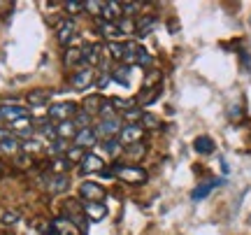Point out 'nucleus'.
I'll list each match as a JSON object with an SVG mask.
<instances>
[{
  "label": "nucleus",
  "mask_w": 251,
  "mask_h": 235,
  "mask_svg": "<svg viewBox=\"0 0 251 235\" xmlns=\"http://www.w3.org/2000/svg\"><path fill=\"white\" fill-rule=\"evenodd\" d=\"M84 9H89L91 14L100 17V14H102V2H98V0H89V2H84Z\"/></svg>",
  "instance_id": "obj_38"
},
{
  "label": "nucleus",
  "mask_w": 251,
  "mask_h": 235,
  "mask_svg": "<svg viewBox=\"0 0 251 235\" xmlns=\"http://www.w3.org/2000/svg\"><path fill=\"white\" fill-rule=\"evenodd\" d=\"M19 219H21V214H19L17 209H7V212L0 214V221H2V224H17Z\"/></svg>",
  "instance_id": "obj_37"
},
{
  "label": "nucleus",
  "mask_w": 251,
  "mask_h": 235,
  "mask_svg": "<svg viewBox=\"0 0 251 235\" xmlns=\"http://www.w3.org/2000/svg\"><path fill=\"white\" fill-rule=\"evenodd\" d=\"M121 142H119V137H109L107 142H105V145H102V149H105V152H107V154H119V149H121Z\"/></svg>",
  "instance_id": "obj_36"
},
{
  "label": "nucleus",
  "mask_w": 251,
  "mask_h": 235,
  "mask_svg": "<svg viewBox=\"0 0 251 235\" xmlns=\"http://www.w3.org/2000/svg\"><path fill=\"white\" fill-rule=\"evenodd\" d=\"M75 35H77V24H75L72 19L58 21V26H56V40H58L65 49H68V45L75 40Z\"/></svg>",
  "instance_id": "obj_5"
},
{
  "label": "nucleus",
  "mask_w": 251,
  "mask_h": 235,
  "mask_svg": "<svg viewBox=\"0 0 251 235\" xmlns=\"http://www.w3.org/2000/svg\"><path fill=\"white\" fill-rule=\"evenodd\" d=\"M102 103H105V100L100 98V96H91V98H86L84 100V112H89V114H93V112H100V109H102Z\"/></svg>",
  "instance_id": "obj_25"
},
{
  "label": "nucleus",
  "mask_w": 251,
  "mask_h": 235,
  "mask_svg": "<svg viewBox=\"0 0 251 235\" xmlns=\"http://www.w3.org/2000/svg\"><path fill=\"white\" fill-rule=\"evenodd\" d=\"M68 149H70L68 140H61V137H58V140H54V142L49 145V154H51V158H58L61 154L65 156V152H68Z\"/></svg>",
  "instance_id": "obj_24"
},
{
  "label": "nucleus",
  "mask_w": 251,
  "mask_h": 235,
  "mask_svg": "<svg viewBox=\"0 0 251 235\" xmlns=\"http://www.w3.org/2000/svg\"><path fill=\"white\" fill-rule=\"evenodd\" d=\"M77 109H79V107H77L72 100H65V103H54V105H49L47 114H49V119H51V121L63 124V121H70V119L77 114Z\"/></svg>",
  "instance_id": "obj_1"
},
{
  "label": "nucleus",
  "mask_w": 251,
  "mask_h": 235,
  "mask_svg": "<svg viewBox=\"0 0 251 235\" xmlns=\"http://www.w3.org/2000/svg\"><path fill=\"white\" fill-rule=\"evenodd\" d=\"M68 186H70L68 175H54V172H51V180L47 182V189L51 191V193H63Z\"/></svg>",
  "instance_id": "obj_16"
},
{
  "label": "nucleus",
  "mask_w": 251,
  "mask_h": 235,
  "mask_svg": "<svg viewBox=\"0 0 251 235\" xmlns=\"http://www.w3.org/2000/svg\"><path fill=\"white\" fill-rule=\"evenodd\" d=\"M63 7H65V12H68V14H77V12H81V9H84V2H65Z\"/></svg>",
  "instance_id": "obj_41"
},
{
  "label": "nucleus",
  "mask_w": 251,
  "mask_h": 235,
  "mask_svg": "<svg viewBox=\"0 0 251 235\" xmlns=\"http://www.w3.org/2000/svg\"><path fill=\"white\" fill-rule=\"evenodd\" d=\"M19 149H21V140L12 131L0 128V152L2 154H17Z\"/></svg>",
  "instance_id": "obj_8"
},
{
  "label": "nucleus",
  "mask_w": 251,
  "mask_h": 235,
  "mask_svg": "<svg viewBox=\"0 0 251 235\" xmlns=\"http://www.w3.org/2000/svg\"><path fill=\"white\" fill-rule=\"evenodd\" d=\"M21 149H26V152H37V149H42V142L33 137V140H26V142H21Z\"/></svg>",
  "instance_id": "obj_40"
},
{
  "label": "nucleus",
  "mask_w": 251,
  "mask_h": 235,
  "mask_svg": "<svg viewBox=\"0 0 251 235\" xmlns=\"http://www.w3.org/2000/svg\"><path fill=\"white\" fill-rule=\"evenodd\" d=\"M193 149H196L198 154H212V152L216 149V145H214V140H212V137L200 135L196 142H193Z\"/></svg>",
  "instance_id": "obj_21"
},
{
  "label": "nucleus",
  "mask_w": 251,
  "mask_h": 235,
  "mask_svg": "<svg viewBox=\"0 0 251 235\" xmlns=\"http://www.w3.org/2000/svg\"><path fill=\"white\" fill-rule=\"evenodd\" d=\"M142 135H144V128L140 124H126L119 133V142L124 147H133V145H140L142 142Z\"/></svg>",
  "instance_id": "obj_3"
},
{
  "label": "nucleus",
  "mask_w": 251,
  "mask_h": 235,
  "mask_svg": "<svg viewBox=\"0 0 251 235\" xmlns=\"http://www.w3.org/2000/svg\"><path fill=\"white\" fill-rule=\"evenodd\" d=\"M112 105H114V109H124V112L137 107V103H135V100H124V98H112Z\"/></svg>",
  "instance_id": "obj_34"
},
{
  "label": "nucleus",
  "mask_w": 251,
  "mask_h": 235,
  "mask_svg": "<svg viewBox=\"0 0 251 235\" xmlns=\"http://www.w3.org/2000/svg\"><path fill=\"white\" fill-rule=\"evenodd\" d=\"M105 54V49L100 45H89V47H81V63L91 65H98L100 63V56Z\"/></svg>",
  "instance_id": "obj_12"
},
{
  "label": "nucleus",
  "mask_w": 251,
  "mask_h": 235,
  "mask_svg": "<svg viewBox=\"0 0 251 235\" xmlns=\"http://www.w3.org/2000/svg\"><path fill=\"white\" fill-rule=\"evenodd\" d=\"M65 212H68V219L72 221V226L77 228H84L86 226V214H84V208L79 205V200L72 198V200H65Z\"/></svg>",
  "instance_id": "obj_6"
},
{
  "label": "nucleus",
  "mask_w": 251,
  "mask_h": 235,
  "mask_svg": "<svg viewBox=\"0 0 251 235\" xmlns=\"http://www.w3.org/2000/svg\"><path fill=\"white\" fill-rule=\"evenodd\" d=\"M79 196L86 200V203H102L107 193H105V189H102L100 184H96V182H84L79 186Z\"/></svg>",
  "instance_id": "obj_7"
},
{
  "label": "nucleus",
  "mask_w": 251,
  "mask_h": 235,
  "mask_svg": "<svg viewBox=\"0 0 251 235\" xmlns=\"http://www.w3.org/2000/svg\"><path fill=\"white\" fill-rule=\"evenodd\" d=\"M121 12H124V9H121V2H112V0H109V2H102V14H100V17L105 19V21H112V24H114V19H117Z\"/></svg>",
  "instance_id": "obj_19"
},
{
  "label": "nucleus",
  "mask_w": 251,
  "mask_h": 235,
  "mask_svg": "<svg viewBox=\"0 0 251 235\" xmlns=\"http://www.w3.org/2000/svg\"><path fill=\"white\" fill-rule=\"evenodd\" d=\"M142 114H144V112L140 107H133V109H128V112H124V119L133 124V121H140V119H142Z\"/></svg>",
  "instance_id": "obj_39"
},
{
  "label": "nucleus",
  "mask_w": 251,
  "mask_h": 235,
  "mask_svg": "<svg viewBox=\"0 0 251 235\" xmlns=\"http://www.w3.org/2000/svg\"><path fill=\"white\" fill-rule=\"evenodd\" d=\"M112 81V75H102V77H98V81H96V86L98 89H107V84Z\"/></svg>",
  "instance_id": "obj_42"
},
{
  "label": "nucleus",
  "mask_w": 251,
  "mask_h": 235,
  "mask_svg": "<svg viewBox=\"0 0 251 235\" xmlns=\"http://www.w3.org/2000/svg\"><path fill=\"white\" fill-rule=\"evenodd\" d=\"M84 214H86L89 221H102L107 217V208H105V203H86L84 205Z\"/></svg>",
  "instance_id": "obj_14"
},
{
  "label": "nucleus",
  "mask_w": 251,
  "mask_h": 235,
  "mask_svg": "<svg viewBox=\"0 0 251 235\" xmlns=\"http://www.w3.org/2000/svg\"><path fill=\"white\" fill-rule=\"evenodd\" d=\"M219 184H224V180H209V182H202V184H200V186H198V189H193V196H191V198L196 200H202V198H207V196H209V193H212V191L216 189V186H219Z\"/></svg>",
  "instance_id": "obj_15"
},
{
  "label": "nucleus",
  "mask_w": 251,
  "mask_h": 235,
  "mask_svg": "<svg viewBox=\"0 0 251 235\" xmlns=\"http://www.w3.org/2000/svg\"><path fill=\"white\" fill-rule=\"evenodd\" d=\"M117 26H119V33H121V35H130V33H135V28H137L133 24V19H128V17L121 19Z\"/></svg>",
  "instance_id": "obj_33"
},
{
  "label": "nucleus",
  "mask_w": 251,
  "mask_h": 235,
  "mask_svg": "<svg viewBox=\"0 0 251 235\" xmlns=\"http://www.w3.org/2000/svg\"><path fill=\"white\" fill-rule=\"evenodd\" d=\"M140 121H142L140 126H142L144 131H156V128H161V119L153 117V114H149V112H144Z\"/></svg>",
  "instance_id": "obj_26"
},
{
  "label": "nucleus",
  "mask_w": 251,
  "mask_h": 235,
  "mask_svg": "<svg viewBox=\"0 0 251 235\" xmlns=\"http://www.w3.org/2000/svg\"><path fill=\"white\" fill-rule=\"evenodd\" d=\"M40 135H45V137H56V126H51L47 119H40L37 121V128H35Z\"/></svg>",
  "instance_id": "obj_28"
},
{
  "label": "nucleus",
  "mask_w": 251,
  "mask_h": 235,
  "mask_svg": "<svg viewBox=\"0 0 251 235\" xmlns=\"http://www.w3.org/2000/svg\"><path fill=\"white\" fill-rule=\"evenodd\" d=\"M49 100H51V93L47 89H35V91L28 93V103H30L33 107H45Z\"/></svg>",
  "instance_id": "obj_17"
},
{
  "label": "nucleus",
  "mask_w": 251,
  "mask_h": 235,
  "mask_svg": "<svg viewBox=\"0 0 251 235\" xmlns=\"http://www.w3.org/2000/svg\"><path fill=\"white\" fill-rule=\"evenodd\" d=\"M98 145V133H96V128H81L77 131V135H75V147H81L84 152L91 149V147Z\"/></svg>",
  "instance_id": "obj_10"
},
{
  "label": "nucleus",
  "mask_w": 251,
  "mask_h": 235,
  "mask_svg": "<svg viewBox=\"0 0 251 235\" xmlns=\"http://www.w3.org/2000/svg\"><path fill=\"white\" fill-rule=\"evenodd\" d=\"M51 231L54 233H61V235H75V226L68 217H58L51 221Z\"/></svg>",
  "instance_id": "obj_18"
},
{
  "label": "nucleus",
  "mask_w": 251,
  "mask_h": 235,
  "mask_svg": "<svg viewBox=\"0 0 251 235\" xmlns=\"http://www.w3.org/2000/svg\"><path fill=\"white\" fill-rule=\"evenodd\" d=\"M112 79L117 81V84H121V86H128V81H130V68L128 65H119L117 70H112Z\"/></svg>",
  "instance_id": "obj_22"
},
{
  "label": "nucleus",
  "mask_w": 251,
  "mask_h": 235,
  "mask_svg": "<svg viewBox=\"0 0 251 235\" xmlns=\"http://www.w3.org/2000/svg\"><path fill=\"white\" fill-rule=\"evenodd\" d=\"M0 121H2V119H0Z\"/></svg>",
  "instance_id": "obj_44"
},
{
  "label": "nucleus",
  "mask_w": 251,
  "mask_h": 235,
  "mask_svg": "<svg viewBox=\"0 0 251 235\" xmlns=\"http://www.w3.org/2000/svg\"><path fill=\"white\" fill-rule=\"evenodd\" d=\"M77 135V126H75V121H63V124H56V137H61V140H68V137H75Z\"/></svg>",
  "instance_id": "obj_20"
},
{
  "label": "nucleus",
  "mask_w": 251,
  "mask_h": 235,
  "mask_svg": "<svg viewBox=\"0 0 251 235\" xmlns=\"http://www.w3.org/2000/svg\"><path fill=\"white\" fill-rule=\"evenodd\" d=\"M72 121H75V126H79V131L81 128H91L89 124H91V114L89 112H84V109H77V114L72 117Z\"/></svg>",
  "instance_id": "obj_30"
},
{
  "label": "nucleus",
  "mask_w": 251,
  "mask_h": 235,
  "mask_svg": "<svg viewBox=\"0 0 251 235\" xmlns=\"http://www.w3.org/2000/svg\"><path fill=\"white\" fill-rule=\"evenodd\" d=\"M84 156L86 154H84V149H81V147H70V149L65 152V158H68L70 163H81Z\"/></svg>",
  "instance_id": "obj_32"
},
{
  "label": "nucleus",
  "mask_w": 251,
  "mask_h": 235,
  "mask_svg": "<svg viewBox=\"0 0 251 235\" xmlns=\"http://www.w3.org/2000/svg\"><path fill=\"white\" fill-rule=\"evenodd\" d=\"M153 26H156V19H153V17H147V19H142V21L137 24V33H140V35H147V33H149Z\"/></svg>",
  "instance_id": "obj_35"
},
{
  "label": "nucleus",
  "mask_w": 251,
  "mask_h": 235,
  "mask_svg": "<svg viewBox=\"0 0 251 235\" xmlns=\"http://www.w3.org/2000/svg\"><path fill=\"white\" fill-rule=\"evenodd\" d=\"M26 117H30V112L24 105H14V103H2L0 105V119L7 121V124H14V121L26 119Z\"/></svg>",
  "instance_id": "obj_4"
},
{
  "label": "nucleus",
  "mask_w": 251,
  "mask_h": 235,
  "mask_svg": "<svg viewBox=\"0 0 251 235\" xmlns=\"http://www.w3.org/2000/svg\"><path fill=\"white\" fill-rule=\"evenodd\" d=\"M102 170V158L96 154H86L79 163V172L81 175H91V172H100Z\"/></svg>",
  "instance_id": "obj_13"
},
{
  "label": "nucleus",
  "mask_w": 251,
  "mask_h": 235,
  "mask_svg": "<svg viewBox=\"0 0 251 235\" xmlns=\"http://www.w3.org/2000/svg\"><path fill=\"white\" fill-rule=\"evenodd\" d=\"M0 177H2V168H0Z\"/></svg>",
  "instance_id": "obj_43"
},
{
  "label": "nucleus",
  "mask_w": 251,
  "mask_h": 235,
  "mask_svg": "<svg viewBox=\"0 0 251 235\" xmlns=\"http://www.w3.org/2000/svg\"><path fill=\"white\" fill-rule=\"evenodd\" d=\"M70 168V161L65 158V156H58V158H54V163H51V170H54V175H65L63 170H68Z\"/></svg>",
  "instance_id": "obj_31"
},
{
  "label": "nucleus",
  "mask_w": 251,
  "mask_h": 235,
  "mask_svg": "<svg viewBox=\"0 0 251 235\" xmlns=\"http://www.w3.org/2000/svg\"><path fill=\"white\" fill-rule=\"evenodd\" d=\"M107 54L117 61H124V54H126V42H109L107 45Z\"/></svg>",
  "instance_id": "obj_27"
},
{
  "label": "nucleus",
  "mask_w": 251,
  "mask_h": 235,
  "mask_svg": "<svg viewBox=\"0 0 251 235\" xmlns=\"http://www.w3.org/2000/svg\"><path fill=\"white\" fill-rule=\"evenodd\" d=\"M100 33L105 37H119L121 33H119V26H117V21L112 24V21H102L100 24Z\"/></svg>",
  "instance_id": "obj_29"
},
{
  "label": "nucleus",
  "mask_w": 251,
  "mask_h": 235,
  "mask_svg": "<svg viewBox=\"0 0 251 235\" xmlns=\"http://www.w3.org/2000/svg\"><path fill=\"white\" fill-rule=\"evenodd\" d=\"M63 61H65V65H79L81 63V47H68Z\"/></svg>",
  "instance_id": "obj_23"
},
{
  "label": "nucleus",
  "mask_w": 251,
  "mask_h": 235,
  "mask_svg": "<svg viewBox=\"0 0 251 235\" xmlns=\"http://www.w3.org/2000/svg\"><path fill=\"white\" fill-rule=\"evenodd\" d=\"M93 81H96V73H93V68H84V70H79V73L72 77V89L84 91V89H89Z\"/></svg>",
  "instance_id": "obj_11"
},
{
  "label": "nucleus",
  "mask_w": 251,
  "mask_h": 235,
  "mask_svg": "<svg viewBox=\"0 0 251 235\" xmlns=\"http://www.w3.org/2000/svg\"><path fill=\"white\" fill-rule=\"evenodd\" d=\"M121 119L119 117H107V119H102L98 124V128H96V133H98V137L102 135V137H114V135H119L121 133Z\"/></svg>",
  "instance_id": "obj_9"
},
{
  "label": "nucleus",
  "mask_w": 251,
  "mask_h": 235,
  "mask_svg": "<svg viewBox=\"0 0 251 235\" xmlns=\"http://www.w3.org/2000/svg\"><path fill=\"white\" fill-rule=\"evenodd\" d=\"M112 172L117 175L119 180L128 182V184H144V182H147V170H142V168H133V165H117Z\"/></svg>",
  "instance_id": "obj_2"
}]
</instances>
